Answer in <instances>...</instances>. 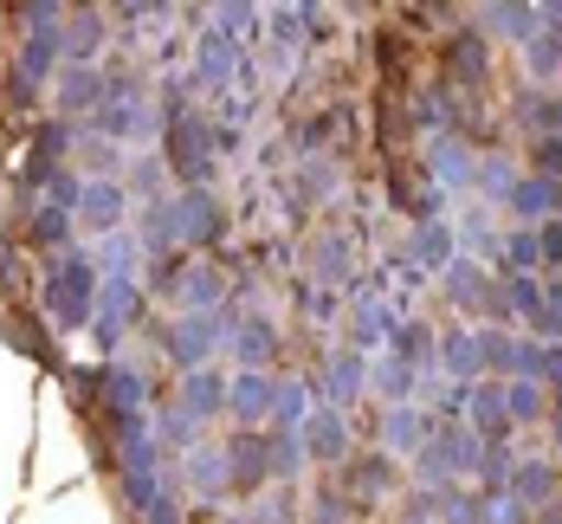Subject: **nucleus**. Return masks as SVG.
<instances>
[{"instance_id":"nucleus-1","label":"nucleus","mask_w":562,"mask_h":524,"mask_svg":"<svg viewBox=\"0 0 562 524\" xmlns=\"http://www.w3.org/2000/svg\"><path fill=\"white\" fill-rule=\"evenodd\" d=\"M46 311H53L58 331L91 324V311H98V272H91L85 253H65L53 266V279H46Z\"/></svg>"},{"instance_id":"nucleus-2","label":"nucleus","mask_w":562,"mask_h":524,"mask_svg":"<svg viewBox=\"0 0 562 524\" xmlns=\"http://www.w3.org/2000/svg\"><path fill=\"white\" fill-rule=\"evenodd\" d=\"M162 163H169L188 188H201V181L214 175V130H207L201 116L175 111L169 123H162Z\"/></svg>"},{"instance_id":"nucleus-3","label":"nucleus","mask_w":562,"mask_h":524,"mask_svg":"<svg viewBox=\"0 0 562 524\" xmlns=\"http://www.w3.org/2000/svg\"><path fill=\"white\" fill-rule=\"evenodd\" d=\"M123 214H130V188L123 181H85V194H78V221L91 233H123Z\"/></svg>"},{"instance_id":"nucleus-4","label":"nucleus","mask_w":562,"mask_h":524,"mask_svg":"<svg viewBox=\"0 0 562 524\" xmlns=\"http://www.w3.org/2000/svg\"><path fill=\"white\" fill-rule=\"evenodd\" d=\"M214 344H221V317H201V311L181 317V324L169 331V356L181 363V369H201V363L214 356Z\"/></svg>"},{"instance_id":"nucleus-5","label":"nucleus","mask_w":562,"mask_h":524,"mask_svg":"<svg viewBox=\"0 0 562 524\" xmlns=\"http://www.w3.org/2000/svg\"><path fill=\"white\" fill-rule=\"evenodd\" d=\"M226 479H233V492H259V479H266V434H233L226 441Z\"/></svg>"},{"instance_id":"nucleus-6","label":"nucleus","mask_w":562,"mask_h":524,"mask_svg":"<svg viewBox=\"0 0 562 524\" xmlns=\"http://www.w3.org/2000/svg\"><path fill=\"white\" fill-rule=\"evenodd\" d=\"M297 441H304V454H311V460H342V454H349L337 408H311V414H304V427H297Z\"/></svg>"},{"instance_id":"nucleus-7","label":"nucleus","mask_w":562,"mask_h":524,"mask_svg":"<svg viewBox=\"0 0 562 524\" xmlns=\"http://www.w3.org/2000/svg\"><path fill=\"white\" fill-rule=\"evenodd\" d=\"M226 408V376L221 369H188V382H181V414L188 421H207V414H221Z\"/></svg>"},{"instance_id":"nucleus-8","label":"nucleus","mask_w":562,"mask_h":524,"mask_svg":"<svg viewBox=\"0 0 562 524\" xmlns=\"http://www.w3.org/2000/svg\"><path fill=\"white\" fill-rule=\"evenodd\" d=\"M272 402H279V382H272V376H259V369H246V376L226 389V408H233L239 421H266Z\"/></svg>"},{"instance_id":"nucleus-9","label":"nucleus","mask_w":562,"mask_h":524,"mask_svg":"<svg viewBox=\"0 0 562 524\" xmlns=\"http://www.w3.org/2000/svg\"><path fill=\"white\" fill-rule=\"evenodd\" d=\"M175 214H181V239H221V227H226V214L201 194V188L175 194Z\"/></svg>"},{"instance_id":"nucleus-10","label":"nucleus","mask_w":562,"mask_h":524,"mask_svg":"<svg viewBox=\"0 0 562 524\" xmlns=\"http://www.w3.org/2000/svg\"><path fill=\"white\" fill-rule=\"evenodd\" d=\"M58 104H65V111H85V104L98 111V104H104V71L71 65V71H65V85H58Z\"/></svg>"},{"instance_id":"nucleus-11","label":"nucleus","mask_w":562,"mask_h":524,"mask_svg":"<svg viewBox=\"0 0 562 524\" xmlns=\"http://www.w3.org/2000/svg\"><path fill=\"white\" fill-rule=\"evenodd\" d=\"M427 434H434V421H427V414H414V408H394V414H389V447H394V454H420V447H427Z\"/></svg>"},{"instance_id":"nucleus-12","label":"nucleus","mask_w":562,"mask_h":524,"mask_svg":"<svg viewBox=\"0 0 562 524\" xmlns=\"http://www.w3.org/2000/svg\"><path fill=\"white\" fill-rule=\"evenodd\" d=\"M239 356H246V369L272 363V356H279V331H272L266 317H246V324H239Z\"/></svg>"},{"instance_id":"nucleus-13","label":"nucleus","mask_w":562,"mask_h":524,"mask_svg":"<svg viewBox=\"0 0 562 524\" xmlns=\"http://www.w3.org/2000/svg\"><path fill=\"white\" fill-rule=\"evenodd\" d=\"M530 505H557V466H543V460H524L517 466V479H510Z\"/></svg>"},{"instance_id":"nucleus-14","label":"nucleus","mask_w":562,"mask_h":524,"mask_svg":"<svg viewBox=\"0 0 562 524\" xmlns=\"http://www.w3.org/2000/svg\"><path fill=\"white\" fill-rule=\"evenodd\" d=\"M188 479H194V492H233V479H226V447L194 454V460H188Z\"/></svg>"},{"instance_id":"nucleus-15","label":"nucleus","mask_w":562,"mask_h":524,"mask_svg":"<svg viewBox=\"0 0 562 524\" xmlns=\"http://www.w3.org/2000/svg\"><path fill=\"white\" fill-rule=\"evenodd\" d=\"M181 279H188V286H181V304H188V311L221 304V272H214V266H188Z\"/></svg>"},{"instance_id":"nucleus-16","label":"nucleus","mask_w":562,"mask_h":524,"mask_svg":"<svg viewBox=\"0 0 562 524\" xmlns=\"http://www.w3.org/2000/svg\"><path fill=\"white\" fill-rule=\"evenodd\" d=\"M26 239H33V246H65V239H71V214L46 201V208L33 214V227H26Z\"/></svg>"},{"instance_id":"nucleus-17","label":"nucleus","mask_w":562,"mask_h":524,"mask_svg":"<svg viewBox=\"0 0 562 524\" xmlns=\"http://www.w3.org/2000/svg\"><path fill=\"white\" fill-rule=\"evenodd\" d=\"M382 331H389L382 304H375V298H369V304H356V317H349V337H356L362 349H375V344H382Z\"/></svg>"},{"instance_id":"nucleus-18","label":"nucleus","mask_w":562,"mask_h":524,"mask_svg":"<svg viewBox=\"0 0 562 524\" xmlns=\"http://www.w3.org/2000/svg\"><path fill=\"white\" fill-rule=\"evenodd\" d=\"M434 169H440L447 188H459V181H472V156H465L459 143H434Z\"/></svg>"},{"instance_id":"nucleus-19","label":"nucleus","mask_w":562,"mask_h":524,"mask_svg":"<svg viewBox=\"0 0 562 524\" xmlns=\"http://www.w3.org/2000/svg\"><path fill=\"white\" fill-rule=\"evenodd\" d=\"M130 259H136V239H130V233H104L98 266H111V279H130Z\"/></svg>"},{"instance_id":"nucleus-20","label":"nucleus","mask_w":562,"mask_h":524,"mask_svg":"<svg viewBox=\"0 0 562 524\" xmlns=\"http://www.w3.org/2000/svg\"><path fill=\"white\" fill-rule=\"evenodd\" d=\"M505 414H510V421H537V414H543L537 382H510V389H505Z\"/></svg>"},{"instance_id":"nucleus-21","label":"nucleus","mask_w":562,"mask_h":524,"mask_svg":"<svg viewBox=\"0 0 562 524\" xmlns=\"http://www.w3.org/2000/svg\"><path fill=\"white\" fill-rule=\"evenodd\" d=\"M226 78V33L214 26L207 40H201V85H221Z\"/></svg>"},{"instance_id":"nucleus-22","label":"nucleus","mask_w":562,"mask_h":524,"mask_svg":"<svg viewBox=\"0 0 562 524\" xmlns=\"http://www.w3.org/2000/svg\"><path fill=\"white\" fill-rule=\"evenodd\" d=\"M389 479H394V466L382 460V454H369V460L356 466V492H369V499H382V492H389Z\"/></svg>"},{"instance_id":"nucleus-23","label":"nucleus","mask_w":562,"mask_h":524,"mask_svg":"<svg viewBox=\"0 0 562 524\" xmlns=\"http://www.w3.org/2000/svg\"><path fill=\"white\" fill-rule=\"evenodd\" d=\"M492 26H498V33H517V40H530V33H537V7H492Z\"/></svg>"},{"instance_id":"nucleus-24","label":"nucleus","mask_w":562,"mask_h":524,"mask_svg":"<svg viewBox=\"0 0 562 524\" xmlns=\"http://www.w3.org/2000/svg\"><path fill=\"white\" fill-rule=\"evenodd\" d=\"M356 376H362V356H337V363H330V395H337V402H349V395L362 389Z\"/></svg>"},{"instance_id":"nucleus-25","label":"nucleus","mask_w":562,"mask_h":524,"mask_svg":"<svg viewBox=\"0 0 562 524\" xmlns=\"http://www.w3.org/2000/svg\"><path fill=\"white\" fill-rule=\"evenodd\" d=\"M452 65H459V78L479 85V78H485V46H479V40H459V46H452Z\"/></svg>"},{"instance_id":"nucleus-26","label":"nucleus","mask_w":562,"mask_h":524,"mask_svg":"<svg viewBox=\"0 0 562 524\" xmlns=\"http://www.w3.org/2000/svg\"><path fill=\"white\" fill-rule=\"evenodd\" d=\"M162 169H169V163H156V156H136V169H130V194H149V188H162Z\"/></svg>"},{"instance_id":"nucleus-27","label":"nucleus","mask_w":562,"mask_h":524,"mask_svg":"<svg viewBox=\"0 0 562 524\" xmlns=\"http://www.w3.org/2000/svg\"><path fill=\"white\" fill-rule=\"evenodd\" d=\"M505 253H510V266H517V259L530 266V259H537L543 246H537V233H510V239H505Z\"/></svg>"},{"instance_id":"nucleus-28","label":"nucleus","mask_w":562,"mask_h":524,"mask_svg":"<svg viewBox=\"0 0 562 524\" xmlns=\"http://www.w3.org/2000/svg\"><path fill=\"white\" fill-rule=\"evenodd\" d=\"M485 194H510L517 181H510V163H485V181H479Z\"/></svg>"},{"instance_id":"nucleus-29","label":"nucleus","mask_w":562,"mask_h":524,"mask_svg":"<svg viewBox=\"0 0 562 524\" xmlns=\"http://www.w3.org/2000/svg\"><path fill=\"white\" fill-rule=\"evenodd\" d=\"M543 524H562V505H543Z\"/></svg>"},{"instance_id":"nucleus-30","label":"nucleus","mask_w":562,"mask_h":524,"mask_svg":"<svg viewBox=\"0 0 562 524\" xmlns=\"http://www.w3.org/2000/svg\"><path fill=\"white\" fill-rule=\"evenodd\" d=\"M226 524H246V519H226Z\"/></svg>"}]
</instances>
